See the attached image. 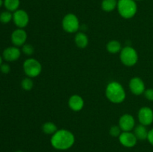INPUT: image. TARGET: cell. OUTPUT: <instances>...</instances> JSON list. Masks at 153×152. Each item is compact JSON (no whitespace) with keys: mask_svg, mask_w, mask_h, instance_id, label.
Instances as JSON below:
<instances>
[{"mask_svg":"<svg viewBox=\"0 0 153 152\" xmlns=\"http://www.w3.org/2000/svg\"><path fill=\"white\" fill-rule=\"evenodd\" d=\"M23 70L28 77H35L41 73L42 65L37 60L28 58L24 62Z\"/></svg>","mask_w":153,"mask_h":152,"instance_id":"5","label":"cell"},{"mask_svg":"<svg viewBox=\"0 0 153 152\" xmlns=\"http://www.w3.org/2000/svg\"><path fill=\"white\" fill-rule=\"evenodd\" d=\"M138 120L140 124L147 126L153 122V111L148 107H143L138 112Z\"/></svg>","mask_w":153,"mask_h":152,"instance_id":"8","label":"cell"},{"mask_svg":"<svg viewBox=\"0 0 153 152\" xmlns=\"http://www.w3.org/2000/svg\"><path fill=\"white\" fill-rule=\"evenodd\" d=\"M42 130L46 134L53 135L58 131V128H57L56 125L53 122H47L43 124V126H42Z\"/></svg>","mask_w":153,"mask_h":152,"instance_id":"19","label":"cell"},{"mask_svg":"<svg viewBox=\"0 0 153 152\" xmlns=\"http://www.w3.org/2000/svg\"><path fill=\"white\" fill-rule=\"evenodd\" d=\"M74 40L76 46L80 49H85L89 43V39H88V36L85 33L82 32L77 33L75 36Z\"/></svg>","mask_w":153,"mask_h":152,"instance_id":"15","label":"cell"},{"mask_svg":"<svg viewBox=\"0 0 153 152\" xmlns=\"http://www.w3.org/2000/svg\"><path fill=\"white\" fill-rule=\"evenodd\" d=\"M21 55V51L16 46H10L7 48L3 52V58L9 62H13L19 58Z\"/></svg>","mask_w":153,"mask_h":152,"instance_id":"13","label":"cell"},{"mask_svg":"<svg viewBox=\"0 0 153 152\" xmlns=\"http://www.w3.org/2000/svg\"><path fill=\"white\" fill-rule=\"evenodd\" d=\"M79 18L74 13L65 15L62 20V28L67 33H76L79 29Z\"/></svg>","mask_w":153,"mask_h":152,"instance_id":"6","label":"cell"},{"mask_svg":"<svg viewBox=\"0 0 153 152\" xmlns=\"http://www.w3.org/2000/svg\"><path fill=\"white\" fill-rule=\"evenodd\" d=\"M147 139L149 140V142H150V144L152 145H153V128L152 130H150V131H149Z\"/></svg>","mask_w":153,"mask_h":152,"instance_id":"27","label":"cell"},{"mask_svg":"<svg viewBox=\"0 0 153 152\" xmlns=\"http://www.w3.org/2000/svg\"><path fill=\"white\" fill-rule=\"evenodd\" d=\"M128 86L134 95H140L141 94L144 93L145 92V84L141 78L138 77H134L130 80Z\"/></svg>","mask_w":153,"mask_h":152,"instance_id":"9","label":"cell"},{"mask_svg":"<svg viewBox=\"0 0 153 152\" xmlns=\"http://www.w3.org/2000/svg\"><path fill=\"white\" fill-rule=\"evenodd\" d=\"M149 131L146 129L145 125L140 124L137 127H134V134L137 137V139L145 140L147 139Z\"/></svg>","mask_w":153,"mask_h":152,"instance_id":"16","label":"cell"},{"mask_svg":"<svg viewBox=\"0 0 153 152\" xmlns=\"http://www.w3.org/2000/svg\"><path fill=\"white\" fill-rule=\"evenodd\" d=\"M105 95L108 99L114 104H120L123 102L126 97L123 86L117 81H111L107 85Z\"/></svg>","mask_w":153,"mask_h":152,"instance_id":"2","label":"cell"},{"mask_svg":"<svg viewBox=\"0 0 153 152\" xmlns=\"http://www.w3.org/2000/svg\"><path fill=\"white\" fill-rule=\"evenodd\" d=\"M13 21L16 27L19 28H23L26 27L29 22V16L25 10L18 9L13 12Z\"/></svg>","mask_w":153,"mask_h":152,"instance_id":"7","label":"cell"},{"mask_svg":"<svg viewBox=\"0 0 153 152\" xmlns=\"http://www.w3.org/2000/svg\"><path fill=\"white\" fill-rule=\"evenodd\" d=\"M120 61L126 66H133L138 61V55L135 49L131 46L123 48L120 51Z\"/></svg>","mask_w":153,"mask_h":152,"instance_id":"4","label":"cell"},{"mask_svg":"<svg viewBox=\"0 0 153 152\" xmlns=\"http://www.w3.org/2000/svg\"><path fill=\"white\" fill-rule=\"evenodd\" d=\"M107 51L111 54H117L122 50L121 43L117 40H111L106 45Z\"/></svg>","mask_w":153,"mask_h":152,"instance_id":"17","label":"cell"},{"mask_svg":"<svg viewBox=\"0 0 153 152\" xmlns=\"http://www.w3.org/2000/svg\"><path fill=\"white\" fill-rule=\"evenodd\" d=\"M27 40V33L22 28H17L13 31L11 34V42L16 47L22 46L25 44Z\"/></svg>","mask_w":153,"mask_h":152,"instance_id":"12","label":"cell"},{"mask_svg":"<svg viewBox=\"0 0 153 152\" xmlns=\"http://www.w3.org/2000/svg\"><path fill=\"white\" fill-rule=\"evenodd\" d=\"M21 86L24 90H31L34 86V83H33V80H31V77H27L24 78L21 82Z\"/></svg>","mask_w":153,"mask_h":152,"instance_id":"22","label":"cell"},{"mask_svg":"<svg viewBox=\"0 0 153 152\" xmlns=\"http://www.w3.org/2000/svg\"><path fill=\"white\" fill-rule=\"evenodd\" d=\"M121 131L122 130L120 129V128L119 127V125H114V126H112L111 128H110V131H109V133H110V135L111 137H119L120 135L121 134Z\"/></svg>","mask_w":153,"mask_h":152,"instance_id":"24","label":"cell"},{"mask_svg":"<svg viewBox=\"0 0 153 152\" xmlns=\"http://www.w3.org/2000/svg\"><path fill=\"white\" fill-rule=\"evenodd\" d=\"M50 142L52 147L57 150H67L74 145L75 136L68 130H58L52 135Z\"/></svg>","mask_w":153,"mask_h":152,"instance_id":"1","label":"cell"},{"mask_svg":"<svg viewBox=\"0 0 153 152\" xmlns=\"http://www.w3.org/2000/svg\"><path fill=\"white\" fill-rule=\"evenodd\" d=\"M20 1L19 0H4V5L8 11L14 12L18 10Z\"/></svg>","mask_w":153,"mask_h":152,"instance_id":"20","label":"cell"},{"mask_svg":"<svg viewBox=\"0 0 153 152\" xmlns=\"http://www.w3.org/2000/svg\"><path fill=\"white\" fill-rule=\"evenodd\" d=\"M3 3H4V1H3L2 0H0V7H1V6L2 5Z\"/></svg>","mask_w":153,"mask_h":152,"instance_id":"29","label":"cell"},{"mask_svg":"<svg viewBox=\"0 0 153 152\" xmlns=\"http://www.w3.org/2000/svg\"><path fill=\"white\" fill-rule=\"evenodd\" d=\"M119 141L126 148H132L137 144V139L131 131H122L119 137Z\"/></svg>","mask_w":153,"mask_h":152,"instance_id":"10","label":"cell"},{"mask_svg":"<svg viewBox=\"0 0 153 152\" xmlns=\"http://www.w3.org/2000/svg\"><path fill=\"white\" fill-rule=\"evenodd\" d=\"M117 10L124 19L134 17L137 11V3L134 0H118Z\"/></svg>","mask_w":153,"mask_h":152,"instance_id":"3","label":"cell"},{"mask_svg":"<svg viewBox=\"0 0 153 152\" xmlns=\"http://www.w3.org/2000/svg\"><path fill=\"white\" fill-rule=\"evenodd\" d=\"M119 127L122 131H131L135 127V120L130 114H123L119 120Z\"/></svg>","mask_w":153,"mask_h":152,"instance_id":"11","label":"cell"},{"mask_svg":"<svg viewBox=\"0 0 153 152\" xmlns=\"http://www.w3.org/2000/svg\"><path fill=\"white\" fill-rule=\"evenodd\" d=\"M13 19V14L11 12L6 10V11H3L0 14V22L3 24L9 23L10 21Z\"/></svg>","mask_w":153,"mask_h":152,"instance_id":"21","label":"cell"},{"mask_svg":"<svg viewBox=\"0 0 153 152\" xmlns=\"http://www.w3.org/2000/svg\"><path fill=\"white\" fill-rule=\"evenodd\" d=\"M22 52L26 55H31L34 54V49L32 45L31 44H24L22 46Z\"/></svg>","mask_w":153,"mask_h":152,"instance_id":"23","label":"cell"},{"mask_svg":"<svg viewBox=\"0 0 153 152\" xmlns=\"http://www.w3.org/2000/svg\"><path fill=\"white\" fill-rule=\"evenodd\" d=\"M144 95L146 99L153 101V89H148L145 90Z\"/></svg>","mask_w":153,"mask_h":152,"instance_id":"25","label":"cell"},{"mask_svg":"<svg viewBox=\"0 0 153 152\" xmlns=\"http://www.w3.org/2000/svg\"><path fill=\"white\" fill-rule=\"evenodd\" d=\"M0 70L2 73L4 74H7V73L10 72V67L8 64H6V63H2L0 66Z\"/></svg>","mask_w":153,"mask_h":152,"instance_id":"26","label":"cell"},{"mask_svg":"<svg viewBox=\"0 0 153 152\" xmlns=\"http://www.w3.org/2000/svg\"><path fill=\"white\" fill-rule=\"evenodd\" d=\"M16 152H23V151H16Z\"/></svg>","mask_w":153,"mask_h":152,"instance_id":"30","label":"cell"},{"mask_svg":"<svg viewBox=\"0 0 153 152\" xmlns=\"http://www.w3.org/2000/svg\"><path fill=\"white\" fill-rule=\"evenodd\" d=\"M1 64H2V58H1V57L0 56V66H1Z\"/></svg>","mask_w":153,"mask_h":152,"instance_id":"28","label":"cell"},{"mask_svg":"<svg viewBox=\"0 0 153 152\" xmlns=\"http://www.w3.org/2000/svg\"><path fill=\"white\" fill-rule=\"evenodd\" d=\"M85 104L84 99L79 95H73L69 98L68 106L73 111H80Z\"/></svg>","mask_w":153,"mask_h":152,"instance_id":"14","label":"cell"},{"mask_svg":"<svg viewBox=\"0 0 153 152\" xmlns=\"http://www.w3.org/2000/svg\"><path fill=\"white\" fill-rule=\"evenodd\" d=\"M117 0H102V9L105 12H111L117 7Z\"/></svg>","mask_w":153,"mask_h":152,"instance_id":"18","label":"cell"},{"mask_svg":"<svg viewBox=\"0 0 153 152\" xmlns=\"http://www.w3.org/2000/svg\"><path fill=\"white\" fill-rule=\"evenodd\" d=\"M134 1H141V0H134Z\"/></svg>","mask_w":153,"mask_h":152,"instance_id":"31","label":"cell"}]
</instances>
